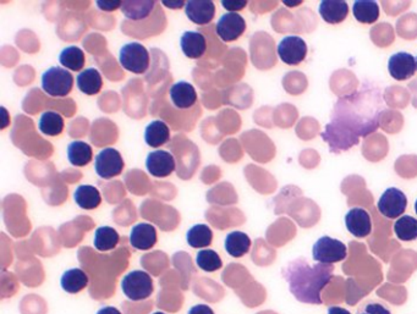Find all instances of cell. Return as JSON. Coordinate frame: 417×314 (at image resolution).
Segmentation results:
<instances>
[{
	"instance_id": "6da1fadb",
	"label": "cell",
	"mask_w": 417,
	"mask_h": 314,
	"mask_svg": "<svg viewBox=\"0 0 417 314\" xmlns=\"http://www.w3.org/2000/svg\"><path fill=\"white\" fill-rule=\"evenodd\" d=\"M383 111L382 91L372 85H365L335 103L332 120L325 125L322 138L332 153L338 155L350 150L359 143L360 137L371 135L379 129Z\"/></svg>"
},
{
	"instance_id": "7a4b0ae2",
	"label": "cell",
	"mask_w": 417,
	"mask_h": 314,
	"mask_svg": "<svg viewBox=\"0 0 417 314\" xmlns=\"http://www.w3.org/2000/svg\"><path fill=\"white\" fill-rule=\"evenodd\" d=\"M333 271L334 266L332 264H310L305 258H297L283 268V276L299 302L322 305L320 292L330 284Z\"/></svg>"
},
{
	"instance_id": "3957f363",
	"label": "cell",
	"mask_w": 417,
	"mask_h": 314,
	"mask_svg": "<svg viewBox=\"0 0 417 314\" xmlns=\"http://www.w3.org/2000/svg\"><path fill=\"white\" fill-rule=\"evenodd\" d=\"M73 78L69 70L59 66L49 68L42 75V88L52 97H65L73 90Z\"/></svg>"
},
{
	"instance_id": "277c9868",
	"label": "cell",
	"mask_w": 417,
	"mask_h": 314,
	"mask_svg": "<svg viewBox=\"0 0 417 314\" xmlns=\"http://www.w3.org/2000/svg\"><path fill=\"white\" fill-rule=\"evenodd\" d=\"M119 60L122 68L132 73H145L150 68V53L139 42L125 44L120 49Z\"/></svg>"
},
{
	"instance_id": "5b68a950",
	"label": "cell",
	"mask_w": 417,
	"mask_h": 314,
	"mask_svg": "<svg viewBox=\"0 0 417 314\" xmlns=\"http://www.w3.org/2000/svg\"><path fill=\"white\" fill-rule=\"evenodd\" d=\"M122 290L129 300H146L153 292V280L146 271H134L124 276Z\"/></svg>"
},
{
	"instance_id": "8992f818",
	"label": "cell",
	"mask_w": 417,
	"mask_h": 314,
	"mask_svg": "<svg viewBox=\"0 0 417 314\" xmlns=\"http://www.w3.org/2000/svg\"><path fill=\"white\" fill-rule=\"evenodd\" d=\"M348 255V250L343 242L323 236L318 238L312 248V257L317 263L323 264H334L338 262L344 261Z\"/></svg>"
},
{
	"instance_id": "52a82bcc",
	"label": "cell",
	"mask_w": 417,
	"mask_h": 314,
	"mask_svg": "<svg viewBox=\"0 0 417 314\" xmlns=\"http://www.w3.org/2000/svg\"><path fill=\"white\" fill-rule=\"evenodd\" d=\"M94 168L99 178L104 180L113 179L122 174L124 169V160L120 152L114 148L101 150L96 157Z\"/></svg>"
},
{
	"instance_id": "ba28073f",
	"label": "cell",
	"mask_w": 417,
	"mask_h": 314,
	"mask_svg": "<svg viewBox=\"0 0 417 314\" xmlns=\"http://www.w3.org/2000/svg\"><path fill=\"white\" fill-rule=\"evenodd\" d=\"M377 207L383 217L397 219L402 217L404 212L407 210L408 207L407 194H404L402 190L390 187L387 191H384L383 194L381 196Z\"/></svg>"
},
{
	"instance_id": "9c48e42d",
	"label": "cell",
	"mask_w": 417,
	"mask_h": 314,
	"mask_svg": "<svg viewBox=\"0 0 417 314\" xmlns=\"http://www.w3.org/2000/svg\"><path fill=\"white\" fill-rule=\"evenodd\" d=\"M277 53L286 65H299L307 55V44L301 37L288 36L278 44Z\"/></svg>"
},
{
	"instance_id": "30bf717a",
	"label": "cell",
	"mask_w": 417,
	"mask_h": 314,
	"mask_svg": "<svg viewBox=\"0 0 417 314\" xmlns=\"http://www.w3.org/2000/svg\"><path fill=\"white\" fill-rule=\"evenodd\" d=\"M215 31L224 42H234L245 34L246 21L238 13H227L218 20Z\"/></svg>"
},
{
	"instance_id": "8fae6325",
	"label": "cell",
	"mask_w": 417,
	"mask_h": 314,
	"mask_svg": "<svg viewBox=\"0 0 417 314\" xmlns=\"http://www.w3.org/2000/svg\"><path fill=\"white\" fill-rule=\"evenodd\" d=\"M416 59L407 52L395 53L389 58L388 70L390 76L398 81H405L413 78L416 73Z\"/></svg>"
},
{
	"instance_id": "7c38bea8",
	"label": "cell",
	"mask_w": 417,
	"mask_h": 314,
	"mask_svg": "<svg viewBox=\"0 0 417 314\" xmlns=\"http://www.w3.org/2000/svg\"><path fill=\"white\" fill-rule=\"evenodd\" d=\"M146 166L152 176L163 179L174 171V157L167 150H158L150 152L146 158Z\"/></svg>"
},
{
	"instance_id": "4fadbf2b",
	"label": "cell",
	"mask_w": 417,
	"mask_h": 314,
	"mask_svg": "<svg viewBox=\"0 0 417 314\" xmlns=\"http://www.w3.org/2000/svg\"><path fill=\"white\" fill-rule=\"evenodd\" d=\"M345 227L355 237L364 238L372 231L371 215L364 208H353L345 215Z\"/></svg>"
},
{
	"instance_id": "5bb4252c",
	"label": "cell",
	"mask_w": 417,
	"mask_h": 314,
	"mask_svg": "<svg viewBox=\"0 0 417 314\" xmlns=\"http://www.w3.org/2000/svg\"><path fill=\"white\" fill-rule=\"evenodd\" d=\"M185 14L194 24H208L213 21L215 5L209 0H191L185 5Z\"/></svg>"
},
{
	"instance_id": "9a60e30c",
	"label": "cell",
	"mask_w": 417,
	"mask_h": 314,
	"mask_svg": "<svg viewBox=\"0 0 417 314\" xmlns=\"http://www.w3.org/2000/svg\"><path fill=\"white\" fill-rule=\"evenodd\" d=\"M180 45L185 57L199 59L207 50V41L204 34L197 31H186L180 38Z\"/></svg>"
},
{
	"instance_id": "2e32d148",
	"label": "cell",
	"mask_w": 417,
	"mask_h": 314,
	"mask_svg": "<svg viewBox=\"0 0 417 314\" xmlns=\"http://www.w3.org/2000/svg\"><path fill=\"white\" fill-rule=\"evenodd\" d=\"M130 243L134 248L147 251L157 243L155 227L147 222H141L132 227L130 234Z\"/></svg>"
},
{
	"instance_id": "e0dca14e",
	"label": "cell",
	"mask_w": 417,
	"mask_h": 314,
	"mask_svg": "<svg viewBox=\"0 0 417 314\" xmlns=\"http://www.w3.org/2000/svg\"><path fill=\"white\" fill-rule=\"evenodd\" d=\"M170 99L178 109H189L197 102V93L191 83L180 81L170 88Z\"/></svg>"
},
{
	"instance_id": "ac0fdd59",
	"label": "cell",
	"mask_w": 417,
	"mask_h": 314,
	"mask_svg": "<svg viewBox=\"0 0 417 314\" xmlns=\"http://www.w3.org/2000/svg\"><path fill=\"white\" fill-rule=\"evenodd\" d=\"M349 14V5L343 0H325L320 4V15L327 24L343 22Z\"/></svg>"
},
{
	"instance_id": "d6986e66",
	"label": "cell",
	"mask_w": 417,
	"mask_h": 314,
	"mask_svg": "<svg viewBox=\"0 0 417 314\" xmlns=\"http://www.w3.org/2000/svg\"><path fill=\"white\" fill-rule=\"evenodd\" d=\"M103 86L102 75L94 68L86 69L78 76V87L87 96H94L101 92Z\"/></svg>"
},
{
	"instance_id": "ffe728a7",
	"label": "cell",
	"mask_w": 417,
	"mask_h": 314,
	"mask_svg": "<svg viewBox=\"0 0 417 314\" xmlns=\"http://www.w3.org/2000/svg\"><path fill=\"white\" fill-rule=\"evenodd\" d=\"M73 199L80 208L86 209V210L97 208L102 202L99 191L91 185L78 186V189L75 190Z\"/></svg>"
},
{
	"instance_id": "44dd1931",
	"label": "cell",
	"mask_w": 417,
	"mask_h": 314,
	"mask_svg": "<svg viewBox=\"0 0 417 314\" xmlns=\"http://www.w3.org/2000/svg\"><path fill=\"white\" fill-rule=\"evenodd\" d=\"M170 140V130L164 121L155 120L146 127L145 141L152 148H158Z\"/></svg>"
},
{
	"instance_id": "7402d4cb",
	"label": "cell",
	"mask_w": 417,
	"mask_h": 314,
	"mask_svg": "<svg viewBox=\"0 0 417 314\" xmlns=\"http://www.w3.org/2000/svg\"><path fill=\"white\" fill-rule=\"evenodd\" d=\"M225 251L234 258H240L245 256L251 247L250 237L243 231H233L225 237Z\"/></svg>"
},
{
	"instance_id": "603a6c76",
	"label": "cell",
	"mask_w": 417,
	"mask_h": 314,
	"mask_svg": "<svg viewBox=\"0 0 417 314\" xmlns=\"http://www.w3.org/2000/svg\"><path fill=\"white\" fill-rule=\"evenodd\" d=\"M60 284L68 294H78L88 285V276L83 269L73 268L64 273Z\"/></svg>"
},
{
	"instance_id": "cb8c5ba5",
	"label": "cell",
	"mask_w": 417,
	"mask_h": 314,
	"mask_svg": "<svg viewBox=\"0 0 417 314\" xmlns=\"http://www.w3.org/2000/svg\"><path fill=\"white\" fill-rule=\"evenodd\" d=\"M353 13L360 24H374L379 19V5L371 0H358L353 5Z\"/></svg>"
},
{
	"instance_id": "d4e9b609",
	"label": "cell",
	"mask_w": 417,
	"mask_h": 314,
	"mask_svg": "<svg viewBox=\"0 0 417 314\" xmlns=\"http://www.w3.org/2000/svg\"><path fill=\"white\" fill-rule=\"evenodd\" d=\"M92 155V147L83 141H73L68 145V159L75 166L87 165Z\"/></svg>"
},
{
	"instance_id": "484cf974",
	"label": "cell",
	"mask_w": 417,
	"mask_h": 314,
	"mask_svg": "<svg viewBox=\"0 0 417 314\" xmlns=\"http://www.w3.org/2000/svg\"><path fill=\"white\" fill-rule=\"evenodd\" d=\"M155 1H122V13L132 21H141L150 16L155 9Z\"/></svg>"
},
{
	"instance_id": "4316f807",
	"label": "cell",
	"mask_w": 417,
	"mask_h": 314,
	"mask_svg": "<svg viewBox=\"0 0 417 314\" xmlns=\"http://www.w3.org/2000/svg\"><path fill=\"white\" fill-rule=\"evenodd\" d=\"M213 240V232L211 227L204 224H197L191 227L186 234V241L194 248H204L209 246Z\"/></svg>"
},
{
	"instance_id": "83f0119b",
	"label": "cell",
	"mask_w": 417,
	"mask_h": 314,
	"mask_svg": "<svg viewBox=\"0 0 417 314\" xmlns=\"http://www.w3.org/2000/svg\"><path fill=\"white\" fill-rule=\"evenodd\" d=\"M119 234L115 229L111 227H98L94 234V247L98 251H111L114 250L119 243Z\"/></svg>"
},
{
	"instance_id": "f1b7e54d",
	"label": "cell",
	"mask_w": 417,
	"mask_h": 314,
	"mask_svg": "<svg viewBox=\"0 0 417 314\" xmlns=\"http://www.w3.org/2000/svg\"><path fill=\"white\" fill-rule=\"evenodd\" d=\"M38 127L44 135L59 136L64 130L63 116L55 111H45L39 119Z\"/></svg>"
},
{
	"instance_id": "f546056e",
	"label": "cell",
	"mask_w": 417,
	"mask_h": 314,
	"mask_svg": "<svg viewBox=\"0 0 417 314\" xmlns=\"http://www.w3.org/2000/svg\"><path fill=\"white\" fill-rule=\"evenodd\" d=\"M59 62L64 68L69 69L71 71H80L85 66V54L83 49L71 45L62 50V53L59 55Z\"/></svg>"
},
{
	"instance_id": "4dcf8cb0",
	"label": "cell",
	"mask_w": 417,
	"mask_h": 314,
	"mask_svg": "<svg viewBox=\"0 0 417 314\" xmlns=\"http://www.w3.org/2000/svg\"><path fill=\"white\" fill-rule=\"evenodd\" d=\"M394 232L402 241H414L417 238V219L410 215L399 217L394 224Z\"/></svg>"
},
{
	"instance_id": "1f68e13d",
	"label": "cell",
	"mask_w": 417,
	"mask_h": 314,
	"mask_svg": "<svg viewBox=\"0 0 417 314\" xmlns=\"http://www.w3.org/2000/svg\"><path fill=\"white\" fill-rule=\"evenodd\" d=\"M196 263L202 271L213 273L223 266L222 259L217 252L213 250H202L196 256Z\"/></svg>"
},
{
	"instance_id": "d6a6232c",
	"label": "cell",
	"mask_w": 417,
	"mask_h": 314,
	"mask_svg": "<svg viewBox=\"0 0 417 314\" xmlns=\"http://www.w3.org/2000/svg\"><path fill=\"white\" fill-rule=\"evenodd\" d=\"M356 314H393L388 306L381 301H365L356 311Z\"/></svg>"
},
{
	"instance_id": "836d02e7",
	"label": "cell",
	"mask_w": 417,
	"mask_h": 314,
	"mask_svg": "<svg viewBox=\"0 0 417 314\" xmlns=\"http://www.w3.org/2000/svg\"><path fill=\"white\" fill-rule=\"evenodd\" d=\"M222 5H223V8L225 10H228L230 13H236V11H240V10H243L246 5H248V1H233V0H223L222 1Z\"/></svg>"
},
{
	"instance_id": "e575fe53",
	"label": "cell",
	"mask_w": 417,
	"mask_h": 314,
	"mask_svg": "<svg viewBox=\"0 0 417 314\" xmlns=\"http://www.w3.org/2000/svg\"><path fill=\"white\" fill-rule=\"evenodd\" d=\"M122 1H104V0H98L97 6L103 11L113 13L115 10L122 8Z\"/></svg>"
},
{
	"instance_id": "d590c367",
	"label": "cell",
	"mask_w": 417,
	"mask_h": 314,
	"mask_svg": "<svg viewBox=\"0 0 417 314\" xmlns=\"http://www.w3.org/2000/svg\"><path fill=\"white\" fill-rule=\"evenodd\" d=\"M188 314H214L213 310L207 305H196L189 311Z\"/></svg>"
},
{
	"instance_id": "8d00e7d4",
	"label": "cell",
	"mask_w": 417,
	"mask_h": 314,
	"mask_svg": "<svg viewBox=\"0 0 417 314\" xmlns=\"http://www.w3.org/2000/svg\"><path fill=\"white\" fill-rule=\"evenodd\" d=\"M162 4L167 6V8H170V9H180V8H183L186 5L184 1H168V0L162 1Z\"/></svg>"
},
{
	"instance_id": "74e56055",
	"label": "cell",
	"mask_w": 417,
	"mask_h": 314,
	"mask_svg": "<svg viewBox=\"0 0 417 314\" xmlns=\"http://www.w3.org/2000/svg\"><path fill=\"white\" fill-rule=\"evenodd\" d=\"M97 314H122V312L115 307H103L98 311Z\"/></svg>"
},
{
	"instance_id": "f35d334b",
	"label": "cell",
	"mask_w": 417,
	"mask_h": 314,
	"mask_svg": "<svg viewBox=\"0 0 417 314\" xmlns=\"http://www.w3.org/2000/svg\"><path fill=\"white\" fill-rule=\"evenodd\" d=\"M328 314H351L349 311L338 307V306H332L328 308Z\"/></svg>"
},
{
	"instance_id": "ab89813d",
	"label": "cell",
	"mask_w": 417,
	"mask_h": 314,
	"mask_svg": "<svg viewBox=\"0 0 417 314\" xmlns=\"http://www.w3.org/2000/svg\"><path fill=\"white\" fill-rule=\"evenodd\" d=\"M415 212H416V214H417V199H416V202H415Z\"/></svg>"
},
{
	"instance_id": "60d3db41",
	"label": "cell",
	"mask_w": 417,
	"mask_h": 314,
	"mask_svg": "<svg viewBox=\"0 0 417 314\" xmlns=\"http://www.w3.org/2000/svg\"><path fill=\"white\" fill-rule=\"evenodd\" d=\"M153 314H165V313H162V312H155V313Z\"/></svg>"
},
{
	"instance_id": "b9f144b4",
	"label": "cell",
	"mask_w": 417,
	"mask_h": 314,
	"mask_svg": "<svg viewBox=\"0 0 417 314\" xmlns=\"http://www.w3.org/2000/svg\"><path fill=\"white\" fill-rule=\"evenodd\" d=\"M416 65H417V58H416Z\"/></svg>"
}]
</instances>
